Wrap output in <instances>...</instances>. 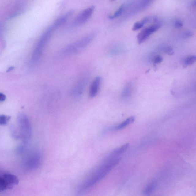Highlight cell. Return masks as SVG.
I'll list each match as a JSON object with an SVG mask.
<instances>
[{
  "label": "cell",
  "instance_id": "10",
  "mask_svg": "<svg viewBox=\"0 0 196 196\" xmlns=\"http://www.w3.org/2000/svg\"><path fill=\"white\" fill-rule=\"evenodd\" d=\"M85 84V80L82 79L79 81L73 90L72 94L74 97H78L81 96L83 91Z\"/></svg>",
  "mask_w": 196,
  "mask_h": 196
},
{
  "label": "cell",
  "instance_id": "9",
  "mask_svg": "<svg viewBox=\"0 0 196 196\" xmlns=\"http://www.w3.org/2000/svg\"><path fill=\"white\" fill-rule=\"evenodd\" d=\"M101 80L102 79L100 77L98 76L93 81L90 87L89 96L90 97H94L97 95L100 87Z\"/></svg>",
  "mask_w": 196,
  "mask_h": 196
},
{
  "label": "cell",
  "instance_id": "8",
  "mask_svg": "<svg viewBox=\"0 0 196 196\" xmlns=\"http://www.w3.org/2000/svg\"><path fill=\"white\" fill-rule=\"evenodd\" d=\"M94 9V6H91L88 8L85 9L75 19L74 21V24L76 25H79V24L85 23L91 17Z\"/></svg>",
  "mask_w": 196,
  "mask_h": 196
},
{
  "label": "cell",
  "instance_id": "26",
  "mask_svg": "<svg viewBox=\"0 0 196 196\" xmlns=\"http://www.w3.org/2000/svg\"><path fill=\"white\" fill-rule=\"evenodd\" d=\"M153 1V0H144L142 5H143L144 7H145V6H148Z\"/></svg>",
  "mask_w": 196,
  "mask_h": 196
},
{
  "label": "cell",
  "instance_id": "28",
  "mask_svg": "<svg viewBox=\"0 0 196 196\" xmlns=\"http://www.w3.org/2000/svg\"><path fill=\"white\" fill-rule=\"evenodd\" d=\"M192 4L193 5L196 7V0H194V1H193Z\"/></svg>",
  "mask_w": 196,
  "mask_h": 196
},
{
  "label": "cell",
  "instance_id": "11",
  "mask_svg": "<svg viewBox=\"0 0 196 196\" xmlns=\"http://www.w3.org/2000/svg\"><path fill=\"white\" fill-rule=\"evenodd\" d=\"M73 12L71 11L69 12L68 13H66V14L63 15V16L57 20L52 26L55 29L60 27V26L63 25L66 22L67 20L70 17V16L73 15Z\"/></svg>",
  "mask_w": 196,
  "mask_h": 196
},
{
  "label": "cell",
  "instance_id": "19",
  "mask_svg": "<svg viewBox=\"0 0 196 196\" xmlns=\"http://www.w3.org/2000/svg\"><path fill=\"white\" fill-rule=\"evenodd\" d=\"M162 50L165 53L172 56L174 55V51L172 47L168 46H165L162 47Z\"/></svg>",
  "mask_w": 196,
  "mask_h": 196
},
{
  "label": "cell",
  "instance_id": "24",
  "mask_svg": "<svg viewBox=\"0 0 196 196\" xmlns=\"http://www.w3.org/2000/svg\"><path fill=\"white\" fill-rule=\"evenodd\" d=\"M163 61V58L160 56H157L153 59V62L155 64H158L160 63Z\"/></svg>",
  "mask_w": 196,
  "mask_h": 196
},
{
  "label": "cell",
  "instance_id": "22",
  "mask_svg": "<svg viewBox=\"0 0 196 196\" xmlns=\"http://www.w3.org/2000/svg\"><path fill=\"white\" fill-rule=\"evenodd\" d=\"M144 24L141 21L138 22L134 24L133 28V31H136L139 30L143 27Z\"/></svg>",
  "mask_w": 196,
  "mask_h": 196
},
{
  "label": "cell",
  "instance_id": "17",
  "mask_svg": "<svg viewBox=\"0 0 196 196\" xmlns=\"http://www.w3.org/2000/svg\"><path fill=\"white\" fill-rule=\"evenodd\" d=\"M10 119V116H6L5 115H1L0 116V125L4 126L6 125Z\"/></svg>",
  "mask_w": 196,
  "mask_h": 196
},
{
  "label": "cell",
  "instance_id": "1",
  "mask_svg": "<svg viewBox=\"0 0 196 196\" xmlns=\"http://www.w3.org/2000/svg\"><path fill=\"white\" fill-rule=\"evenodd\" d=\"M120 160V158L108 157L102 165L82 182L79 187V191H82L85 190L100 181L119 163Z\"/></svg>",
  "mask_w": 196,
  "mask_h": 196
},
{
  "label": "cell",
  "instance_id": "25",
  "mask_svg": "<svg viewBox=\"0 0 196 196\" xmlns=\"http://www.w3.org/2000/svg\"><path fill=\"white\" fill-rule=\"evenodd\" d=\"M6 99V96L4 93H0V102H4Z\"/></svg>",
  "mask_w": 196,
  "mask_h": 196
},
{
  "label": "cell",
  "instance_id": "7",
  "mask_svg": "<svg viewBox=\"0 0 196 196\" xmlns=\"http://www.w3.org/2000/svg\"><path fill=\"white\" fill-rule=\"evenodd\" d=\"M161 26L162 23L157 21L152 25L143 29L138 35L137 39L138 43L140 44L145 41L149 37L150 35L158 30Z\"/></svg>",
  "mask_w": 196,
  "mask_h": 196
},
{
  "label": "cell",
  "instance_id": "14",
  "mask_svg": "<svg viewBox=\"0 0 196 196\" xmlns=\"http://www.w3.org/2000/svg\"><path fill=\"white\" fill-rule=\"evenodd\" d=\"M135 118L134 116H132L131 117H129L125 121H123L122 123L118 125L116 127L115 130H119L123 129L124 128H125L128 125H130V124L134 122Z\"/></svg>",
  "mask_w": 196,
  "mask_h": 196
},
{
  "label": "cell",
  "instance_id": "3",
  "mask_svg": "<svg viewBox=\"0 0 196 196\" xmlns=\"http://www.w3.org/2000/svg\"><path fill=\"white\" fill-rule=\"evenodd\" d=\"M95 36L94 33L90 34L79 40L69 44L63 50L62 54L65 56H70L79 53L93 40Z\"/></svg>",
  "mask_w": 196,
  "mask_h": 196
},
{
  "label": "cell",
  "instance_id": "16",
  "mask_svg": "<svg viewBox=\"0 0 196 196\" xmlns=\"http://www.w3.org/2000/svg\"><path fill=\"white\" fill-rule=\"evenodd\" d=\"M141 21L145 24L151 22L155 23L158 21V18L157 17L153 16L145 17L143 18Z\"/></svg>",
  "mask_w": 196,
  "mask_h": 196
},
{
  "label": "cell",
  "instance_id": "15",
  "mask_svg": "<svg viewBox=\"0 0 196 196\" xmlns=\"http://www.w3.org/2000/svg\"><path fill=\"white\" fill-rule=\"evenodd\" d=\"M156 184L157 183L156 181L153 180L152 182H150L144 189L143 191V194L146 195H149L151 194L155 189Z\"/></svg>",
  "mask_w": 196,
  "mask_h": 196
},
{
  "label": "cell",
  "instance_id": "6",
  "mask_svg": "<svg viewBox=\"0 0 196 196\" xmlns=\"http://www.w3.org/2000/svg\"><path fill=\"white\" fill-rule=\"evenodd\" d=\"M41 159L40 154L37 152L30 153L23 160V166L29 171L36 169L39 166Z\"/></svg>",
  "mask_w": 196,
  "mask_h": 196
},
{
  "label": "cell",
  "instance_id": "18",
  "mask_svg": "<svg viewBox=\"0 0 196 196\" xmlns=\"http://www.w3.org/2000/svg\"><path fill=\"white\" fill-rule=\"evenodd\" d=\"M185 63L187 65H191L196 62V56H191L187 58L185 60Z\"/></svg>",
  "mask_w": 196,
  "mask_h": 196
},
{
  "label": "cell",
  "instance_id": "23",
  "mask_svg": "<svg viewBox=\"0 0 196 196\" xmlns=\"http://www.w3.org/2000/svg\"><path fill=\"white\" fill-rule=\"evenodd\" d=\"M194 33L191 31H186L182 34V36L183 38H187L191 37Z\"/></svg>",
  "mask_w": 196,
  "mask_h": 196
},
{
  "label": "cell",
  "instance_id": "4",
  "mask_svg": "<svg viewBox=\"0 0 196 196\" xmlns=\"http://www.w3.org/2000/svg\"><path fill=\"white\" fill-rule=\"evenodd\" d=\"M17 124L20 138L26 143L31 137V123L28 116L24 113H21L17 117Z\"/></svg>",
  "mask_w": 196,
  "mask_h": 196
},
{
  "label": "cell",
  "instance_id": "20",
  "mask_svg": "<svg viewBox=\"0 0 196 196\" xmlns=\"http://www.w3.org/2000/svg\"><path fill=\"white\" fill-rule=\"evenodd\" d=\"M124 9V6H121L119 8V9L115 12L114 14L112 15H110V18H115L117 17H119L123 11Z\"/></svg>",
  "mask_w": 196,
  "mask_h": 196
},
{
  "label": "cell",
  "instance_id": "2",
  "mask_svg": "<svg viewBox=\"0 0 196 196\" xmlns=\"http://www.w3.org/2000/svg\"><path fill=\"white\" fill-rule=\"evenodd\" d=\"M54 29L52 26L50 27V28L43 34L37 43L31 58L30 64L32 66L35 67L39 62L44 47L50 39Z\"/></svg>",
  "mask_w": 196,
  "mask_h": 196
},
{
  "label": "cell",
  "instance_id": "21",
  "mask_svg": "<svg viewBox=\"0 0 196 196\" xmlns=\"http://www.w3.org/2000/svg\"><path fill=\"white\" fill-rule=\"evenodd\" d=\"M173 25L177 28H180L183 27V23L181 20L177 19L175 20L173 22Z\"/></svg>",
  "mask_w": 196,
  "mask_h": 196
},
{
  "label": "cell",
  "instance_id": "13",
  "mask_svg": "<svg viewBox=\"0 0 196 196\" xmlns=\"http://www.w3.org/2000/svg\"><path fill=\"white\" fill-rule=\"evenodd\" d=\"M129 144L126 143L122 145V146L119 147V148L116 149L110 154V157H115L116 156H117L119 155L122 154V153L126 151L129 146Z\"/></svg>",
  "mask_w": 196,
  "mask_h": 196
},
{
  "label": "cell",
  "instance_id": "12",
  "mask_svg": "<svg viewBox=\"0 0 196 196\" xmlns=\"http://www.w3.org/2000/svg\"><path fill=\"white\" fill-rule=\"evenodd\" d=\"M133 90V84L129 83L125 86L122 93V97L125 100H127L130 98L132 94Z\"/></svg>",
  "mask_w": 196,
  "mask_h": 196
},
{
  "label": "cell",
  "instance_id": "27",
  "mask_svg": "<svg viewBox=\"0 0 196 196\" xmlns=\"http://www.w3.org/2000/svg\"><path fill=\"white\" fill-rule=\"evenodd\" d=\"M14 69V67H9V68L7 70V72H10L11 71H12V70H13V69Z\"/></svg>",
  "mask_w": 196,
  "mask_h": 196
},
{
  "label": "cell",
  "instance_id": "5",
  "mask_svg": "<svg viewBox=\"0 0 196 196\" xmlns=\"http://www.w3.org/2000/svg\"><path fill=\"white\" fill-rule=\"evenodd\" d=\"M19 183L16 176L9 173H4L0 176V191L12 189Z\"/></svg>",
  "mask_w": 196,
  "mask_h": 196
}]
</instances>
